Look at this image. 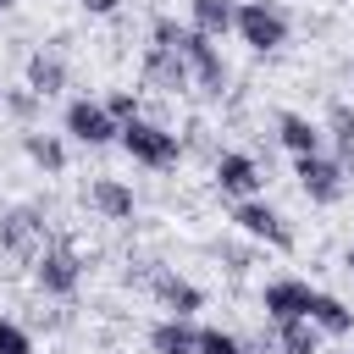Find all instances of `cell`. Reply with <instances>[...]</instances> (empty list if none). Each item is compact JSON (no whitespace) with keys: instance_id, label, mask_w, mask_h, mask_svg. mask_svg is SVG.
Instances as JSON below:
<instances>
[{"instance_id":"12","label":"cell","mask_w":354,"mask_h":354,"mask_svg":"<svg viewBox=\"0 0 354 354\" xmlns=\"http://www.w3.org/2000/svg\"><path fill=\"white\" fill-rule=\"evenodd\" d=\"M149 348L155 354H199V326H188L183 315H166L149 326Z\"/></svg>"},{"instance_id":"16","label":"cell","mask_w":354,"mask_h":354,"mask_svg":"<svg viewBox=\"0 0 354 354\" xmlns=\"http://www.w3.org/2000/svg\"><path fill=\"white\" fill-rule=\"evenodd\" d=\"M232 17H238V0H194V33L205 39L232 33Z\"/></svg>"},{"instance_id":"21","label":"cell","mask_w":354,"mask_h":354,"mask_svg":"<svg viewBox=\"0 0 354 354\" xmlns=\"http://www.w3.org/2000/svg\"><path fill=\"white\" fill-rule=\"evenodd\" d=\"M332 138H337L343 160H354V111L348 105H332Z\"/></svg>"},{"instance_id":"7","label":"cell","mask_w":354,"mask_h":354,"mask_svg":"<svg viewBox=\"0 0 354 354\" xmlns=\"http://www.w3.org/2000/svg\"><path fill=\"white\" fill-rule=\"evenodd\" d=\"M66 133H72L77 144H111V138H116V122L105 116L100 100H72V105H66Z\"/></svg>"},{"instance_id":"24","label":"cell","mask_w":354,"mask_h":354,"mask_svg":"<svg viewBox=\"0 0 354 354\" xmlns=\"http://www.w3.org/2000/svg\"><path fill=\"white\" fill-rule=\"evenodd\" d=\"M33 105H39V94H33V88H22V94H11V111H17V116H33Z\"/></svg>"},{"instance_id":"19","label":"cell","mask_w":354,"mask_h":354,"mask_svg":"<svg viewBox=\"0 0 354 354\" xmlns=\"http://www.w3.org/2000/svg\"><path fill=\"white\" fill-rule=\"evenodd\" d=\"M33 232H39V216H33V210H11V216H6V227H0V243L22 254V249L33 243Z\"/></svg>"},{"instance_id":"13","label":"cell","mask_w":354,"mask_h":354,"mask_svg":"<svg viewBox=\"0 0 354 354\" xmlns=\"http://www.w3.org/2000/svg\"><path fill=\"white\" fill-rule=\"evenodd\" d=\"M28 88H33L39 100L61 94V88H66V61H61L55 50H33V55H28Z\"/></svg>"},{"instance_id":"20","label":"cell","mask_w":354,"mask_h":354,"mask_svg":"<svg viewBox=\"0 0 354 354\" xmlns=\"http://www.w3.org/2000/svg\"><path fill=\"white\" fill-rule=\"evenodd\" d=\"M100 105H105V116L122 127V122H133V116H138V88H116V94H105Z\"/></svg>"},{"instance_id":"18","label":"cell","mask_w":354,"mask_h":354,"mask_svg":"<svg viewBox=\"0 0 354 354\" xmlns=\"http://www.w3.org/2000/svg\"><path fill=\"white\" fill-rule=\"evenodd\" d=\"M22 149H28V160L44 166V171H66V144H61V138H50V133H28Z\"/></svg>"},{"instance_id":"5","label":"cell","mask_w":354,"mask_h":354,"mask_svg":"<svg viewBox=\"0 0 354 354\" xmlns=\"http://www.w3.org/2000/svg\"><path fill=\"white\" fill-rule=\"evenodd\" d=\"M232 221L249 232V238H260V243H271V249H293V227L266 205V199H238V210H232Z\"/></svg>"},{"instance_id":"2","label":"cell","mask_w":354,"mask_h":354,"mask_svg":"<svg viewBox=\"0 0 354 354\" xmlns=\"http://www.w3.org/2000/svg\"><path fill=\"white\" fill-rule=\"evenodd\" d=\"M232 33L249 44V50H282L288 44V17L266 0H238V17H232Z\"/></svg>"},{"instance_id":"17","label":"cell","mask_w":354,"mask_h":354,"mask_svg":"<svg viewBox=\"0 0 354 354\" xmlns=\"http://www.w3.org/2000/svg\"><path fill=\"white\" fill-rule=\"evenodd\" d=\"M277 348L282 354H321V332L310 326V315L304 321H277Z\"/></svg>"},{"instance_id":"4","label":"cell","mask_w":354,"mask_h":354,"mask_svg":"<svg viewBox=\"0 0 354 354\" xmlns=\"http://www.w3.org/2000/svg\"><path fill=\"white\" fill-rule=\"evenodd\" d=\"M293 177H299V188H304L315 205H337V194H343V160L299 155V160H293Z\"/></svg>"},{"instance_id":"6","label":"cell","mask_w":354,"mask_h":354,"mask_svg":"<svg viewBox=\"0 0 354 354\" xmlns=\"http://www.w3.org/2000/svg\"><path fill=\"white\" fill-rule=\"evenodd\" d=\"M310 299H315L310 282H299V277H277V282H266L260 310H266L271 321H304V315H310Z\"/></svg>"},{"instance_id":"14","label":"cell","mask_w":354,"mask_h":354,"mask_svg":"<svg viewBox=\"0 0 354 354\" xmlns=\"http://www.w3.org/2000/svg\"><path fill=\"white\" fill-rule=\"evenodd\" d=\"M155 299H160L171 315H183V321H188V315L205 304V293H199L188 277H171V271H160V277H155Z\"/></svg>"},{"instance_id":"10","label":"cell","mask_w":354,"mask_h":354,"mask_svg":"<svg viewBox=\"0 0 354 354\" xmlns=\"http://www.w3.org/2000/svg\"><path fill=\"white\" fill-rule=\"evenodd\" d=\"M277 138H282V149L299 160V155H321V127L310 122V116H299V111H282L277 116Z\"/></svg>"},{"instance_id":"8","label":"cell","mask_w":354,"mask_h":354,"mask_svg":"<svg viewBox=\"0 0 354 354\" xmlns=\"http://www.w3.org/2000/svg\"><path fill=\"white\" fill-rule=\"evenodd\" d=\"M260 166L249 160V155H221L216 160V188L221 194H232V199H260Z\"/></svg>"},{"instance_id":"22","label":"cell","mask_w":354,"mask_h":354,"mask_svg":"<svg viewBox=\"0 0 354 354\" xmlns=\"http://www.w3.org/2000/svg\"><path fill=\"white\" fill-rule=\"evenodd\" d=\"M199 354H243V343L221 326H199Z\"/></svg>"},{"instance_id":"3","label":"cell","mask_w":354,"mask_h":354,"mask_svg":"<svg viewBox=\"0 0 354 354\" xmlns=\"http://www.w3.org/2000/svg\"><path fill=\"white\" fill-rule=\"evenodd\" d=\"M177 55H183V66H188V77H199V88H210V94H221V83H227V61H221V50H216V39H205V33H194V28H183V33H177Z\"/></svg>"},{"instance_id":"9","label":"cell","mask_w":354,"mask_h":354,"mask_svg":"<svg viewBox=\"0 0 354 354\" xmlns=\"http://www.w3.org/2000/svg\"><path fill=\"white\" fill-rule=\"evenodd\" d=\"M33 277H39V288H44V293H72V288H77V277H83V266H77V254H72V249H44Z\"/></svg>"},{"instance_id":"23","label":"cell","mask_w":354,"mask_h":354,"mask_svg":"<svg viewBox=\"0 0 354 354\" xmlns=\"http://www.w3.org/2000/svg\"><path fill=\"white\" fill-rule=\"evenodd\" d=\"M0 354H33V337L17 321H0Z\"/></svg>"},{"instance_id":"1","label":"cell","mask_w":354,"mask_h":354,"mask_svg":"<svg viewBox=\"0 0 354 354\" xmlns=\"http://www.w3.org/2000/svg\"><path fill=\"white\" fill-rule=\"evenodd\" d=\"M116 144H122L138 166H149V171H166V166H177V155H183L177 133H166V127H155V122H144V116L122 122V127H116Z\"/></svg>"},{"instance_id":"27","label":"cell","mask_w":354,"mask_h":354,"mask_svg":"<svg viewBox=\"0 0 354 354\" xmlns=\"http://www.w3.org/2000/svg\"><path fill=\"white\" fill-rule=\"evenodd\" d=\"M6 6H11V0H0V11H6Z\"/></svg>"},{"instance_id":"15","label":"cell","mask_w":354,"mask_h":354,"mask_svg":"<svg viewBox=\"0 0 354 354\" xmlns=\"http://www.w3.org/2000/svg\"><path fill=\"white\" fill-rule=\"evenodd\" d=\"M88 199H94V210H100L105 221H127V216H133V188L116 183V177H100V183L88 188Z\"/></svg>"},{"instance_id":"26","label":"cell","mask_w":354,"mask_h":354,"mask_svg":"<svg viewBox=\"0 0 354 354\" xmlns=\"http://www.w3.org/2000/svg\"><path fill=\"white\" fill-rule=\"evenodd\" d=\"M343 266H348V271H354V249H348V254H343Z\"/></svg>"},{"instance_id":"11","label":"cell","mask_w":354,"mask_h":354,"mask_svg":"<svg viewBox=\"0 0 354 354\" xmlns=\"http://www.w3.org/2000/svg\"><path fill=\"white\" fill-rule=\"evenodd\" d=\"M310 326H315L321 337H348V332H354V310H348L337 293H315V299H310Z\"/></svg>"},{"instance_id":"25","label":"cell","mask_w":354,"mask_h":354,"mask_svg":"<svg viewBox=\"0 0 354 354\" xmlns=\"http://www.w3.org/2000/svg\"><path fill=\"white\" fill-rule=\"evenodd\" d=\"M77 6H83V11H94V17H111V11H116V0H77Z\"/></svg>"}]
</instances>
